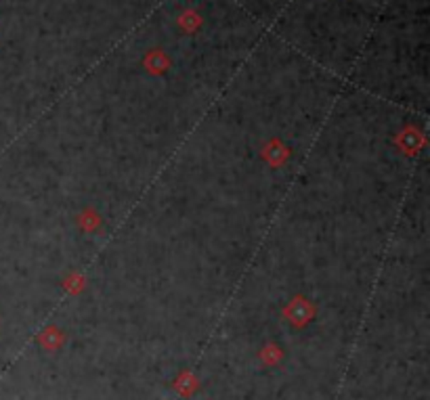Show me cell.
Masks as SVG:
<instances>
[{"label": "cell", "instance_id": "6da1fadb", "mask_svg": "<svg viewBox=\"0 0 430 400\" xmlns=\"http://www.w3.org/2000/svg\"><path fill=\"white\" fill-rule=\"evenodd\" d=\"M311 315H313V310H311V306L304 302V300H294L292 302V306L287 308V317H290V321L294 323V325H304L309 319H311Z\"/></svg>", "mask_w": 430, "mask_h": 400}, {"label": "cell", "instance_id": "7a4b0ae2", "mask_svg": "<svg viewBox=\"0 0 430 400\" xmlns=\"http://www.w3.org/2000/svg\"><path fill=\"white\" fill-rule=\"evenodd\" d=\"M61 342H63V335L57 333L55 329H51V331H46V333L42 335V346H46L48 350H55Z\"/></svg>", "mask_w": 430, "mask_h": 400}, {"label": "cell", "instance_id": "3957f363", "mask_svg": "<svg viewBox=\"0 0 430 400\" xmlns=\"http://www.w3.org/2000/svg\"><path fill=\"white\" fill-rule=\"evenodd\" d=\"M195 388H198V381H195V379H191V375H189V373H185L179 381H177V390H180L183 394H189V392H193Z\"/></svg>", "mask_w": 430, "mask_h": 400}, {"label": "cell", "instance_id": "277c9868", "mask_svg": "<svg viewBox=\"0 0 430 400\" xmlns=\"http://www.w3.org/2000/svg\"><path fill=\"white\" fill-rule=\"evenodd\" d=\"M267 363H275V361H280L282 359V352L280 350H275V348H267L262 354H260Z\"/></svg>", "mask_w": 430, "mask_h": 400}]
</instances>
